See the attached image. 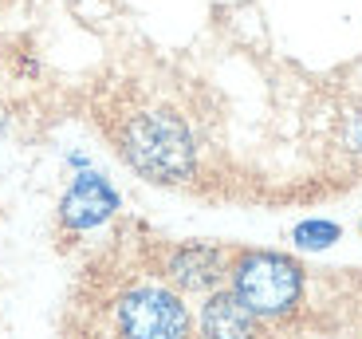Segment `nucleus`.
<instances>
[{
  "label": "nucleus",
  "instance_id": "1",
  "mask_svg": "<svg viewBox=\"0 0 362 339\" xmlns=\"http://www.w3.org/2000/svg\"><path fill=\"white\" fill-rule=\"evenodd\" d=\"M115 146L134 174L154 185H181L197 174V138L189 122L165 107H142L122 115Z\"/></svg>",
  "mask_w": 362,
  "mask_h": 339
},
{
  "label": "nucleus",
  "instance_id": "6",
  "mask_svg": "<svg viewBox=\"0 0 362 339\" xmlns=\"http://www.w3.org/2000/svg\"><path fill=\"white\" fill-rule=\"evenodd\" d=\"M197 335L201 339H264V320L225 285L217 292H209L205 304H201Z\"/></svg>",
  "mask_w": 362,
  "mask_h": 339
},
{
  "label": "nucleus",
  "instance_id": "7",
  "mask_svg": "<svg viewBox=\"0 0 362 339\" xmlns=\"http://www.w3.org/2000/svg\"><path fill=\"white\" fill-rule=\"evenodd\" d=\"M339 237H343V229H339L335 221H323V217L299 221L296 229H291V241H296V248H308V253H319V248H331Z\"/></svg>",
  "mask_w": 362,
  "mask_h": 339
},
{
  "label": "nucleus",
  "instance_id": "9",
  "mask_svg": "<svg viewBox=\"0 0 362 339\" xmlns=\"http://www.w3.org/2000/svg\"><path fill=\"white\" fill-rule=\"evenodd\" d=\"M0 4H8V0H0Z\"/></svg>",
  "mask_w": 362,
  "mask_h": 339
},
{
  "label": "nucleus",
  "instance_id": "5",
  "mask_svg": "<svg viewBox=\"0 0 362 339\" xmlns=\"http://www.w3.org/2000/svg\"><path fill=\"white\" fill-rule=\"evenodd\" d=\"M115 209H118L115 185L103 174H95V170H83V174H75V182L67 185L64 202H59V221L71 233H87V229L107 225L115 217Z\"/></svg>",
  "mask_w": 362,
  "mask_h": 339
},
{
  "label": "nucleus",
  "instance_id": "10",
  "mask_svg": "<svg viewBox=\"0 0 362 339\" xmlns=\"http://www.w3.org/2000/svg\"><path fill=\"white\" fill-rule=\"evenodd\" d=\"M358 229H362V225H358Z\"/></svg>",
  "mask_w": 362,
  "mask_h": 339
},
{
  "label": "nucleus",
  "instance_id": "2",
  "mask_svg": "<svg viewBox=\"0 0 362 339\" xmlns=\"http://www.w3.org/2000/svg\"><path fill=\"white\" fill-rule=\"evenodd\" d=\"M228 288L264 323H276L299 312L308 292V268L276 248H236L228 260Z\"/></svg>",
  "mask_w": 362,
  "mask_h": 339
},
{
  "label": "nucleus",
  "instance_id": "8",
  "mask_svg": "<svg viewBox=\"0 0 362 339\" xmlns=\"http://www.w3.org/2000/svg\"><path fill=\"white\" fill-rule=\"evenodd\" d=\"M343 146L354 150V154H362V110L346 115V122H343Z\"/></svg>",
  "mask_w": 362,
  "mask_h": 339
},
{
  "label": "nucleus",
  "instance_id": "3",
  "mask_svg": "<svg viewBox=\"0 0 362 339\" xmlns=\"http://www.w3.org/2000/svg\"><path fill=\"white\" fill-rule=\"evenodd\" d=\"M115 339H189L193 316L185 296L165 280H134L110 300Z\"/></svg>",
  "mask_w": 362,
  "mask_h": 339
},
{
  "label": "nucleus",
  "instance_id": "4",
  "mask_svg": "<svg viewBox=\"0 0 362 339\" xmlns=\"http://www.w3.org/2000/svg\"><path fill=\"white\" fill-rule=\"evenodd\" d=\"M228 260L233 253L205 241H181L170 245L158 260V276L173 285L181 296H209L228 285Z\"/></svg>",
  "mask_w": 362,
  "mask_h": 339
}]
</instances>
